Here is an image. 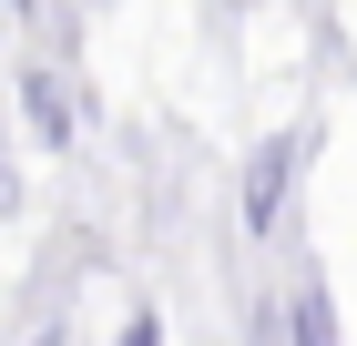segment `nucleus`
<instances>
[{
  "mask_svg": "<svg viewBox=\"0 0 357 346\" xmlns=\"http://www.w3.org/2000/svg\"><path fill=\"white\" fill-rule=\"evenodd\" d=\"M296 346H337V316H327V295H296Z\"/></svg>",
  "mask_w": 357,
  "mask_h": 346,
  "instance_id": "obj_3",
  "label": "nucleus"
},
{
  "mask_svg": "<svg viewBox=\"0 0 357 346\" xmlns=\"http://www.w3.org/2000/svg\"><path fill=\"white\" fill-rule=\"evenodd\" d=\"M123 346H164V326H153V316H133V326H123Z\"/></svg>",
  "mask_w": 357,
  "mask_h": 346,
  "instance_id": "obj_4",
  "label": "nucleus"
},
{
  "mask_svg": "<svg viewBox=\"0 0 357 346\" xmlns=\"http://www.w3.org/2000/svg\"><path fill=\"white\" fill-rule=\"evenodd\" d=\"M21 102H31V123H41V143H72V92H61L52 72H31V81H21Z\"/></svg>",
  "mask_w": 357,
  "mask_h": 346,
  "instance_id": "obj_2",
  "label": "nucleus"
},
{
  "mask_svg": "<svg viewBox=\"0 0 357 346\" xmlns=\"http://www.w3.org/2000/svg\"><path fill=\"white\" fill-rule=\"evenodd\" d=\"M286 173H296V143H266V153L245 163V224H255V235H266L275 204H286Z\"/></svg>",
  "mask_w": 357,
  "mask_h": 346,
  "instance_id": "obj_1",
  "label": "nucleus"
}]
</instances>
